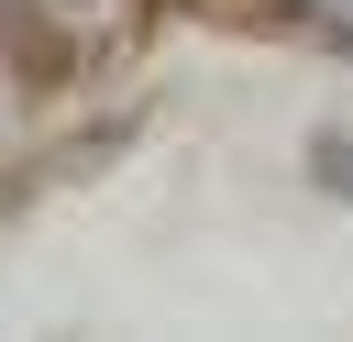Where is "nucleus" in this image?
I'll return each mask as SVG.
<instances>
[{
    "label": "nucleus",
    "mask_w": 353,
    "mask_h": 342,
    "mask_svg": "<svg viewBox=\"0 0 353 342\" xmlns=\"http://www.w3.org/2000/svg\"><path fill=\"white\" fill-rule=\"evenodd\" d=\"M0 55H11V77L44 99V88H66V66H77V44H66V22H44L33 0H0Z\"/></svg>",
    "instance_id": "f257e3e1"
},
{
    "label": "nucleus",
    "mask_w": 353,
    "mask_h": 342,
    "mask_svg": "<svg viewBox=\"0 0 353 342\" xmlns=\"http://www.w3.org/2000/svg\"><path fill=\"white\" fill-rule=\"evenodd\" d=\"M320 177H331V188H353V143H342V132H320Z\"/></svg>",
    "instance_id": "f03ea898"
}]
</instances>
